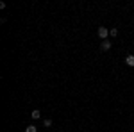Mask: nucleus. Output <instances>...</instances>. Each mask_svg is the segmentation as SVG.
Listing matches in <instances>:
<instances>
[{
  "label": "nucleus",
  "mask_w": 134,
  "mask_h": 132,
  "mask_svg": "<svg viewBox=\"0 0 134 132\" xmlns=\"http://www.w3.org/2000/svg\"><path fill=\"white\" fill-rule=\"evenodd\" d=\"M97 34H98V38L104 41V39H107V36H109V29H105V27H98Z\"/></svg>",
  "instance_id": "obj_1"
},
{
  "label": "nucleus",
  "mask_w": 134,
  "mask_h": 132,
  "mask_svg": "<svg viewBox=\"0 0 134 132\" xmlns=\"http://www.w3.org/2000/svg\"><path fill=\"white\" fill-rule=\"evenodd\" d=\"M111 45H113V43H111L109 39H104V41H102V45H100L102 52H109V50H111Z\"/></svg>",
  "instance_id": "obj_2"
},
{
  "label": "nucleus",
  "mask_w": 134,
  "mask_h": 132,
  "mask_svg": "<svg viewBox=\"0 0 134 132\" xmlns=\"http://www.w3.org/2000/svg\"><path fill=\"white\" fill-rule=\"evenodd\" d=\"M125 64L131 66V68H134V55H127V57H125Z\"/></svg>",
  "instance_id": "obj_3"
},
{
  "label": "nucleus",
  "mask_w": 134,
  "mask_h": 132,
  "mask_svg": "<svg viewBox=\"0 0 134 132\" xmlns=\"http://www.w3.org/2000/svg\"><path fill=\"white\" fill-rule=\"evenodd\" d=\"M40 116H41L40 109H34V111L31 112V118H32V120H40Z\"/></svg>",
  "instance_id": "obj_4"
},
{
  "label": "nucleus",
  "mask_w": 134,
  "mask_h": 132,
  "mask_svg": "<svg viewBox=\"0 0 134 132\" xmlns=\"http://www.w3.org/2000/svg\"><path fill=\"white\" fill-rule=\"evenodd\" d=\"M25 132H38V127H36V125H29V127L25 129Z\"/></svg>",
  "instance_id": "obj_5"
},
{
  "label": "nucleus",
  "mask_w": 134,
  "mask_h": 132,
  "mask_svg": "<svg viewBox=\"0 0 134 132\" xmlns=\"http://www.w3.org/2000/svg\"><path fill=\"white\" fill-rule=\"evenodd\" d=\"M109 36L111 38H116L118 36V29H109Z\"/></svg>",
  "instance_id": "obj_6"
},
{
  "label": "nucleus",
  "mask_w": 134,
  "mask_h": 132,
  "mask_svg": "<svg viewBox=\"0 0 134 132\" xmlns=\"http://www.w3.org/2000/svg\"><path fill=\"white\" fill-rule=\"evenodd\" d=\"M43 125H45V127H52V120H50V118L43 120Z\"/></svg>",
  "instance_id": "obj_7"
}]
</instances>
